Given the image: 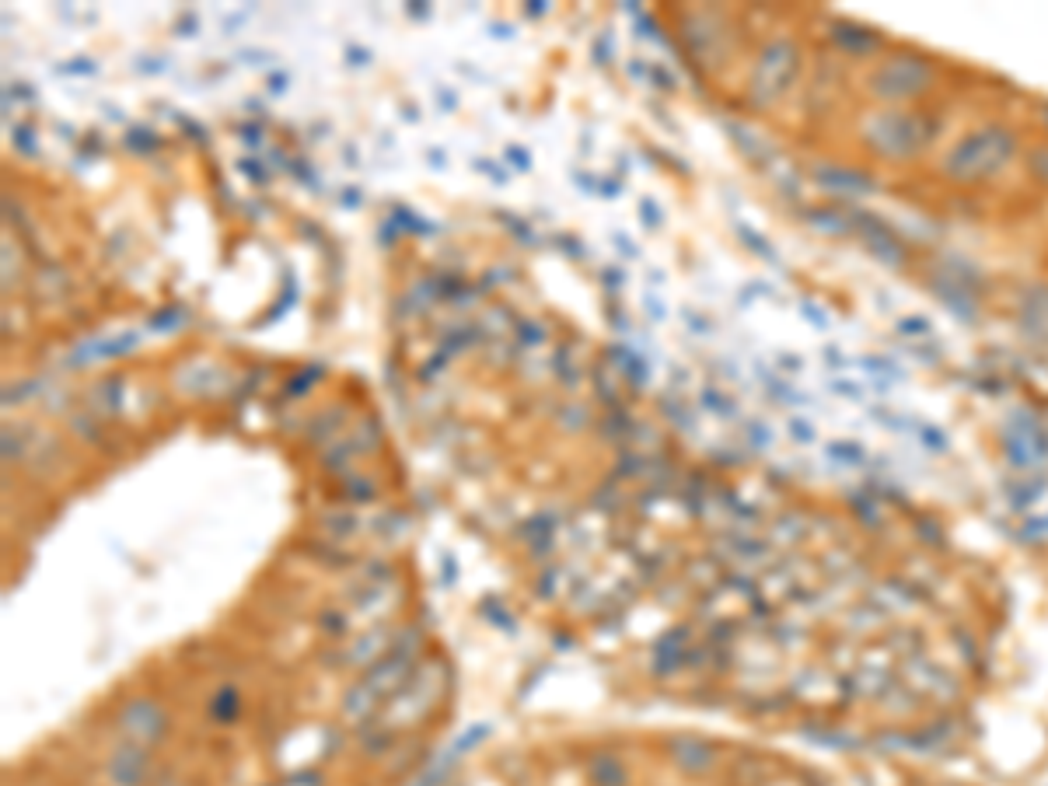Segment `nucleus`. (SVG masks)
<instances>
[{
	"label": "nucleus",
	"mask_w": 1048,
	"mask_h": 786,
	"mask_svg": "<svg viewBox=\"0 0 1048 786\" xmlns=\"http://www.w3.org/2000/svg\"><path fill=\"white\" fill-rule=\"evenodd\" d=\"M1021 154V137L1007 123H982L961 133L940 161V175L954 186H986Z\"/></svg>",
	"instance_id": "nucleus-1"
},
{
	"label": "nucleus",
	"mask_w": 1048,
	"mask_h": 786,
	"mask_svg": "<svg viewBox=\"0 0 1048 786\" xmlns=\"http://www.w3.org/2000/svg\"><path fill=\"white\" fill-rule=\"evenodd\" d=\"M940 126L926 116L916 105H902V109H874L863 116L860 123V144L867 147L874 158L881 161H912L923 151H930V144L937 140Z\"/></svg>",
	"instance_id": "nucleus-2"
},
{
	"label": "nucleus",
	"mask_w": 1048,
	"mask_h": 786,
	"mask_svg": "<svg viewBox=\"0 0 1048 786\" xmlns=\"http://www.w3.org/2000/svg\"><path fill=\"white\" fill-rule=\"evenodd\" d=\"M937 63L930 56L919 53H888L877 60V67L867 74V95L877 102L902 109V105H916L926 95L937 91Z\"/></svg>",
	"instance_id": "nucleus-3"
},
{
	"label": "nucleus",
	"mask_w": 1048,
	"mask_h": 786,
	"mask_svg": "<svg viewBox=\"0 0 1048 786\" xmlns=\"http://www.w3.org/2000/svg\"><path fill=\"white\" fill-rule=\"evenodd\" d=\"M800 67V53L790 39H776L762 49L759 63H755V74H752V102L755 105H769L790 88L793 74Z\"/></svg>",
	"instance_id": "nucleus-4"
},
{
	"label": "nucleus",
	"mask_w": 1048,
	"mask_h": 786,
	"mask_svg": "<svg viewBox=\"0 0 1048 786\" xmlns=\"http://www.w3.org/2000/svg\"><path fill=\"white\" fill-rule=\"evenodd\" d=\"M853 235L860 238V242L867 245L870 252H874V259H881L884 266H905V262H909V249H905V242L888 228V224L877 221L874 214H860V210H856V214H853Z\"/></svg>",
	"instance_id": "nucleus-5"
},
{
	"label": "nucleus",
	"mask_w": 1048,
	"mask_h": 786,
	"mask_svg": "<svg viewBox=\"0 0 1048 786\" xmlns=\"http://www.w3.org/2000/svg\"><path fill=\"white\" fill-rule=\"evenodd\" d=\"M818 182L839 196H853V200L874 189V179L867 172H860V168H821Z\"/></svg>",
	"instance_id": "nucleus-6"
},
{
	"label": "nucleus",
	"mask_w": 1048,
	"mask_h": 786,
	"mask_svg": "<svg viewBox=\"0 0 1048 786\" xmlns=\"http://www.w3.org/2000/svg\"><path fill=\"white\" fill-rule=\"evenodd\" d=\"M807 221L814 224V231L821 235H853V214L839 207H818V210H807Z\"/></svg>",
	"instance_id": "nucleus-7"
},
{
	"label": "nucleus",
	"mask_w": 1048,
	"mask_h": 786,
	"mask_svg": "<svg viewBox=\"0 0 1048 786\" xmlns=\"http://www.w3.org/2000/svg\"><path fill=\"white\" fill-rule=\"evenodd\" d=\"M832 39H835V42H842V46H846V49H853V56H867L870 49L884 46V39H881V35H874V32H870V28H860V25H835Z\"/></svg>",
	"instance_id": "nucleus-8"
},
{
	"label": "nucleus",
	"mask_w": 1048,
	"mask_h": 786,
	"mask_svg": "<svg viewBox=\"0 0 1048 786\" xmlns=\"http://www.w3.org/2000/svg\"><path fill=\"white\" fill-rule=\"evenodd\" d=\"M1024 165H1028V175L1038 182V186H1048V140H1045V144L1031 147Z\"/></svg>",
	"instance_id": "nucleus-9"
},
{
	"label": "nucleus",
	"mask_w": 1048,
	"mask_h": 786,
	"mask_svg": "<svg viewBox=\"0 0 1048 786\" xmlns=\"http://www.w3.org/2000/svg\"><path fill=\"white\" fill-rule=\"evenodd\" d=\"M158 144H161V140L154 137V133H147V130H130V137H126V147H130V151H137V154L158 151Z\"/></svg>",
	"instance_id": "nucleus-10"
},
{
	"label": "nucleus",
	"mask_w": 1048,
	"mask_h": 786,
	"mask_svg": "<svg viewBox=\"0 0 1048 786\" xmlns=\"http://www.w3.org/2000/svg\"><path fill=\"white\" fill-rule=\"evenodd\" d=\"M898 329H902L909 339H930V322H926V318H902Z\"/></svg>",
	"instance_id": "nucleus-11"
},
{
	"label": "nucleus",
	"mask_w": 1048,
	"mask_h": 786,
	"mask_svg": "<svg viewBox=\"0 0 1048 786\" xmlns=\"http://www.w3.org/2000/svg\"><path fill=\"white\" fill-rule=\"evenodd\" d=\"M738 235H741V238H745V242H748V245H752V249H759V252H762V259H776L773 245H766V242H762V238H759V235H755V231H752V228H748V224H741V228H738Z\"/></svg>",
	"instance_id": "nucleus-12"
},
{
	"label": "nucleus",
	"mask_w": 1048,
	"mask_h": 786,
	"mask_svg": "<svg viewBox=\"0 0 1048 786\" xmlns=\"http://www.w3.org/2000/svg\"><path fill=\"white\" fill-rule=\"evenodd\" d=\"M175 322H186V315H182L179 308H168L165 315H154L151 318V329H172Z\"/></svg>",
	"instance_id": "nucleus-13"
},
{
	"label": "nucleus",
	"mask_w": 1048,
	"mask_h": 786,
	"mask_svg": "<svg viewBox=\"0 0 1048 786\" xmlns=\"http://www.w3.org/2000/svg\"><path fill=\"white\" fill-rule=\"evenodd\" d=\"M800 308H804V311H800V315H804L807 322L814 325V329H825V325H828V315H821V311H818V304L804 301V304H800Z\"/></svg>",
	"instance_id": "nucleus-14"
},
{
	"label": "nucleus",
	"mask_w": 1048,
	"mask_h": 786,
	"mask_svg": "<svg viewBox=\"0 0 1048 786\" xmlns=\"http://www.w3.org/2000/svg\"><path fill=\"white\" fill-rule=\"evenodd\" d=\"M640 214H643V221H647L650 231L661 228V210H654V200H643L640 203Z\"/></svg>",
	"instance_id": "nucleus-15"
},
{
	"label": "nucleus",
	"mask_w": 1048,
	"mask_h": 786,
	"mask_svg": "<svg viewBox=\"0 0 1048 786\" xmlns=\"http://www.w3.org/2000/svg\"><path fill=\"white\" fill-rule=\"evenodd\" d=\"M14 140H18V147H21V151H25V154H35V147H32V133H28L25 126H14Z\"/></svg>",
	"instance_id": "nucleus-16"
},
{
	"label": "nucleus",
	"mask_w": 1048,
	"mask_h": 786,
	"mask_svg": "<svg viewBox=\"0 0 1048 786\" xmlns=\"http://www.w3.org/2000/svg\"><path fill=\"white\" fill-rule=\"evenodd\" d=\"M63 74H95L98 63H67V67H60Z\"/></svg>",
	"instance_id": "nucleus-17"
},
{
	"label": "nucleus",
	"mask_w": 1048,
	"mask_h": 786,
	"mask_svg": "<svg viewBox=\"0 0 1048 786\" xmlns=\"http://www.w3.org/2000/svg\"><path fill=\"white\" fill-rule=\"evenodd\" d=\"M507 158H511L514 165L521 168V172H528V168H531V158H528L524 151H518V147H511V151H507Z\"/></svg>",
	"instance_id": "nucleus-18"
},
{
	"label": "nucleus",
	"mask_w": 1048,
	"mask_h": 786,
	"mask_svg": "<svg viewBox=\"0 0 1048 786\" xmlns=\"http://www.w3.org/2000/svg\"><path fill=\"white\" fill-rule=\"evenodd\" d=\"M521 336H524V343H538V339H542V329L531 322H521Z\"/></svg>",
	"instance_id": "nucleus-19"
},
{
	"label": "nucleus",
	"mask_w": 1048,
	"mask_h": 786,
	"mask_svg": "<svg viewBox=\"0 0 1048 786\" xmlns=\"http://www.w3.org/2000/svg\"><path fill=\"white\" fill-rule=\"evenodd\" d=\"M242 172L249 175L252 182H262V179H266V175H262V168L256 165V161H242Z\"/></svg>",
	"instance_id": "nucleus-20"
},
{
	"label": "nucleus",
	"mask_w": 1048,
	"mask_h": 786,
	"mask_svg": "<svg viewBox=\"0 0 1048 786\" xmlns=\"http://www.w3.org/2000/svg\"><path fill=\"white\" fill-rule=\"evenodd\" d=\"M346 60L357 63V67H364V63H367V53H364V49H346Z\"/></svg>",
	"instance_id": "nucleus-21"
},
{
	"label": "nucleus",
	"mask_w": 1048,
	"mask_h": 786,
	"mask_svg": "<svg viewBox=\"0 0 1048 786\" xmlns=\"http://www.w3.org/2000/svg\"><path fill=\"white\" fill-rule=\"evenodd\" d=\"M647 308H650V318H657V322H661V318H664V304H661V301L654 304V297H647Z\"/></svg>",
	"instance_id": "nucleus-22"
},
{
	"label": "nucleus",
	"mask_w": 1048,
	"mask_h": 786,
	"mask_svg": "<svg viewBox=\"0 0 1048 786\" xmlns=\"http://www.w3.org/2000/svg\"><path fill=\"white\" fill-rule=\"evenodd\" d=\"M343 207H360V193H357V189H346V193H343Z\"/></svg>",
	"instance_id": "nucleus-23"
},
{
	"label": "nucleus",
	"mask_w": 1048,
	"mask_h": 786,
	"mask_svg": "<svg viewBox=\"0 0 1048 786\" xmlns=\"http://www.w3.org/2000/svg\"><path fill=\"white\" fill-rule=\"evenodd\" d=\"M615 242H619V249L626 252L629 259H636V245H633V242H626V238H622V235H615Z\"/></svg>",
	"instance_id": "nucleus-24"
},
{
	"label": "nucleus",
	"mask_w": 1048,
	"mask_h": 786,
	"mask_svg": "<svg viewBox=\"0 0 1048 786\" xmlns=\"http://www.w3.org/2000/svg\"><path fill=\"white\" fill-rule=\"evenodd\" d=\"M427 158H430V165L444 168V154H441V151H427Z\"/></svg>",
	"instance_id": "nucleus-25"
},
{
	"label": "nucleus",
	"mask_w": 1048,
	"mask_h": 786,
	"mask_svg": "<svg viewBox=\"0 0 1048 786\" xmlns=\"http://www.w3.org/2000/svg\"><path fill=\"white\" fill-rule=\"evenodd\" d=\"M493 35H497V39H511V28H507V25H493Z\"/></svg>",
	"instance_id": "nucleus-26"
},
{
	"label": "nucleus",
	"mask_w": 1048,
	"mask_h": 786,
	"mask_svg": "<svg viewBox=\"0 0 1048 786\" xmlns=\"http://www.w3.org/2000/svg\"><path fill=\"white\" fill-rule=\"evenodd\" d=\"M1038 123H1042L1045 130H1048V102L1042 105V109H1038Z\"/></svg>",
	"instance_id": "nucleus-27"
}]
</instances>
